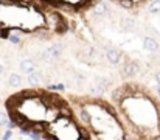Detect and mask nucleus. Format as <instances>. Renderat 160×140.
Instances as JSON below:
<instances>
[{
	"mask_svg": "<svg viewBox=\"0 0 160 140\" xmlns=\"http://www.w3.org/2000/svg\"><path fill=\"white\" fill-rule=\"evenodd\" d=\"M109 84H110V81L107 80V78H97L95 80V84L92 86V93H104L109 89Z\"/></svg>",
	"mask_w": 160,
	"mask_h": 140,
	"instance_id": "f257e3e1",
	"label": "nucleus"
},
{
	"mask_svg": "<svg viewBox=\"0 0 160 140\" xmlns=\"http://www.w3.org/2000/svg\"><path fill=\"white\" fill-rule=\"evenodd\" d=\"M61 53H62V45L61 44H54L50 48H47V51L44 54H45L47 59H56V58L61 56Z\"/></svg>",
	"mask_w": 160,
	"mask_h": 140,
	"instance_id": "f03ea898",
	"label": "nucleus"
},
{
	"mask_svg": "<svg viewBox=\"0 0 160 140\" xmlns=\"http://www.w3.org/2000/svg\"><path fill=\"white\" fill-rule=\"evenodd\" d=\"M20 70H22L23 73L30 75L31 72L36 70V64H34V61H31V59H25V61H22V62H20Z\"/></svg>",
	"mask_w": 160,
	"mask_h": 140,
	"instance_id": "7ed1b4c3",
	"label": "nucleus"
},
{
	"mask_svg": "<svg viewBox=\"0 0 160 140\" xmlns=\"http://www.w3.org/2000/svg\"><path fill=\"white\" fill-rule=\"evenodd\" d=\"M106 58H107V61H109L110 64H118V62H120V59H121V54H120V51H118V50L110 48V50H107Z\"/></svg>",
	"mask_w": 160,
	"mask_h": 140,
	"instance_id": "20e7f679",
	"label": "nucleus"
},
{
	"mask_svg": "<svg viewBox=\"0 0 160 140\" xmlns=\"http://www.w3.org/2000/svg\"><path fill=\"white\" fill-rule=\"evenodd\" d=\"M138 72H140V67L137 62H129L124 67V75H128V76H135Z\"/></svg>",
	"mask_w": 160,
	"mask_h": 140,
	"instance_id": "39448f33",
	"label": "nucleus"
},
{
	"mask_svg": "<svg viewBox=\"0 0 160 140\" xmlns=\"http://www.w3.org/2000/svg\"><path fill=\"white\" fill-rule=\"evenodd\" d=\"M143 47H145L146 50H149V51H156V50L159 48V44H157V41L152 39V38H145Z\"/></svg>",
	"mask_w": 160,
	"mask_h": 140,
	"instance_id": "423d86ee",
	"label": "nucleus"
},
{
	"mask_svg": "<svg viewBox=\"0 0 160 140\" xmlns=\"http://www.w3.org/2000/svg\"><path fill=\"white\" fill-rule=\"evenodd\" d=\"M8 84H9L11 87H19V86L22 84V76L17 75V73H11L9 78H8Z\"/></svg>",
	"mask_w": 160,
	"mask_h": 140,
	"instance_id": "0eeeda50",
	"label": "nucleus"
},
{
	"mask_svg": "<svg viewBox=\"0 0 160 140\" xmlns=\"http://www.w3.org/2000/svg\"><path fill=\"white\" fill-rule=\"evenodd\" d=\"M121 28H123V30H126V31L134 30V28H135V20H134V19H131V17L123 19V20H121Z\"/></svg>",
	"mask_w": 160,
	"mask_h": 140,
	"instance_id": "6e6552de",
	"label": "nucleus"
},
{
	"mask_svg": "<svg viewBox=\"0 0 160 140\" xmlns=\"http://www.w3.org/2000/svg\"><path fill=\"white\" fill-rule=\"evenodd\" d=\"M42 80H44V78H42V75H41L39 72H36V70H34V72H31V73L28 75V81H30L31 84H41V83H42Z\"/></svg>",
	"mask_w": 160,
	"mask_h": 140,
	"instance_id": "1a4fd4ad",
	"label": "nucleus"
},
{
	"mask_svg": "<svg viewBox=\"0 0 160 140\" xmlns=\"http://www.w3.org/2000/svg\"><path fill=\"white\" fill-rule=\"evenodd\" d=\"M93 11H95V14H98V16H103V14H106L107 13V8L104 3H97L95 5V8H93Z\"/></svg>",
	"mask_w": 160,
	"mask_h": 140,
	"instance_id": "9d476101",
	"label": "nucleus"
},
{
	"mask_svg": "<svg viewBox=\"0 0 160 140\" xmlns=\"http://www.w3.org/2000/svg\"><path fill=\"white\" fill-rule=\"evenodd\" d=\"M148 11H149V13H152V14H157V13H160V0L152 2V3L148 6Z\"/></svg>",
	"mask_w": 160,
	"mask_h": 140,
	"instance_id": "9b49d317",
	"label": "nucleus"
},
{
	"mask_svg": "<svg viewBox=\"0 0 160 140\" xmlns=\"http://www.w3.org/2000/svg\"><path fill=\"white\" fill-rule=\"evenodd\" d=\"M8 122H9L8 115H6L5 112H0V126H6V125H8Z\"/></svg>",
	"mask_w": 160,
	"mask_h": 140,
	"instance_id": "f8f14e48",
	"label": "nucleus"
},
{
	"mask_svg": "<svg viewBox=\"0 0 160 140\" xmlns=\"http://www.w3.org/2000/svg\"><path fill=\"white\" fill-rule=\"evenodd\" d=\"M81 120L86 122V123H90V115H89L86 111H81Z\"/></svg>",
	"mask_w": 160,
	"mask_h": 140,
	"instance_id": "ddd939ff",
	"label": "nucleus"
},
{
	"mask_svg": "<svg viewBox=\"0 0 160 140\" xmlns=\"http://www.w3.org/2000/svg\"><path fill=\"white\" fill-rule=\"evenodd\" d=\"M121 5H123L124 8H131V6H132V3H131L129 0H121Z\"/></svg>",
	"mask_w": 160,
	"mask_h": 140,
	"instance_id": "4468645a",
	"label": "nucleus"
},
{
	"mask_svg": "<svg viewBox=\"0 0 160 140\" xmlns=\"http://www.w3.org/2000/svg\"><path fill=\"white\" fill-rule=\"evenodd\" d=\"M50 89H54V91H62V89H64V86H62V84H58V86H52Z\"/></svg>",
	"mask_w": 160,
	"mask_h": 140,
	"instance_id": "2eb2a0df",
	"label": "nucleus"
},
{
	"mask_svg": "<svg viewBox=\"0 0 160 140\" xmlns=\"http://www.w3.org/2000/svg\"><path fill=\"white\" fill-rule=\"evenodd\" d=\"M9 41H11V42H16V44L19 42V39H17L16 36H11V38H9Z\"/></svg>",
	"mask_w": 160,
	"mask_h": 140,
	"instance_id": "dca6fc26",
	"label": "nucleus"
},
{
	"mask_svg": "<svg viewBox=\"0 0 160 140\" xmlns=\"http://www.w3.org/2000/svg\"><path fill=\"white\" fill-rule=\"evenodd\" d=\"M11 136H12V132H11V131H8V132H6V134H5V139H9V137H11Z\"/></svg>",
	"mask_w": 160,
	"mask_h": 140,
	"instance_id": "f3484780",
	"label": "nucleus"
},
{
	"mask_svg": "<svg viewBox=\"0 0 160 140\" xmlns=\"http://www.w3.org/2000/svg\"><path fill=\"white\" fill-rule=\"evenodd\" d=\"M2 73H3V65L0 64V75H2Z\"/></svg>",
	"mask_w": 160,
	"mask_h": 140,
	"instance_id": "a211bd4d",
	"label": "nucleus"
},
{
	"mask_svg": "<svg viewBox=\"0 0 160 140\" xmlns=\"http://www.w3.org/2000/svg\"><path fill=\"white\" fill-rule=\"evenodd\" d=\"M157 93H159V96H160V84L157 86Z\"/></svg>",
	"mask_w": 160,
	"mask_h": 140,
	"instance_id": "6ab92c4d",
	"label": "nucleus"
},
{
	"mask_svg": "<svg viewBox=\"0 0 160 140\" xmlns=\"http://www.w3.org/2000/svg\"><path fill=\"white\" fill-rule=\"evenodd\" d=\"M157 81H159V83H160V72H159V73H157Z\"/></svg>",
	"mask_w": 160,
	"mask_h": 140,
	"instance_id": "aec40b11",
	"label": "nucleus"
}]
</instances>
